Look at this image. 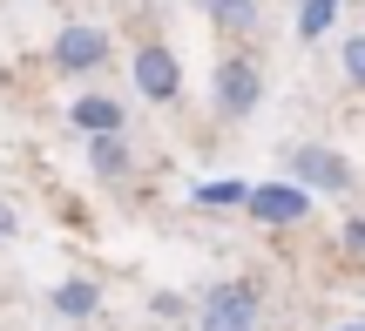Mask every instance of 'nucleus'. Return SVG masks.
<instances>
[{
	"label": "nucleus",
	"instance_id": "nucleus-6",
	"mask_svg": "<svg viewBox=\"0 0 365 331\" xmlns=\"http://www.w3.org/2000/svg\"><path fill=\"white\" fill-rule=\"evenodd\" d=\"M244 210L257 216V224H298V216H312V189H298V183H257Z\"/></svg>",
	"mask_w": 365,
	"mask_h": 331
},
{
	"label": "nucleus",
	"instance_id": "nucleus-12",
	"mask_svg": "<svg viewBox=\"0 0 365 331\" xmlns=\"http://www.w3.org/2000/svg\"><path fill=\"white\" fill-rule=\"evenodd\" d=\"M339 61H345V81H352V88H365V27L339 41Z\"/></svg>",
	"mask_w": 365,
	"mask_h": 331
},
{
	"label": "nucleus",
	"instance_id": "nucleus-4",
	"mask_svg": "<svg viewBox=\"0 0 365 331\" xmlns=\"http://www.w3.org/2000/svg\"><path fill=\"white\" fill-rule=\"evenodd\" d=\"M203 331H257V291H250V284H223V291H210Z\"/></svg>",
	"mask_w": 365,
	"mask_h": 331
},
{
	"label": "nucleus",
	"instance_id": "nucleus-10",
	"mask_svg": "<svg viewBox=\"0 0 365 331\" xmlns=\"http://www.w3.org/2000/svg\"><path fill=\"white\" fill-rule=\"evenodd\" d=\"M203 14L217 27H230V34H250L257 27V0H203Z\"/></svg>",
	"mask_w": 365,
	"mask_h": 331
},
{
	"label": "nucleus",
	"instance_id": "nucleus-13",
	"mask_svg": "<svg viewBox=\"0 0 365 331\" xmlns=\"http://www.w3.org/2000/svg\"><path fill=\"white\" fill-rule=\"evenodd\" d=\"M196 203H210V210H237V203H250V189L244 183H210V189H196Z\"/></svg>",
	"mask_w": 365,
	"mask_h": 331
},
{
	"label": "nucleus",
	"instance_id": "nucleus-9",
	"mask_svg": "<svg viewBox=\"0 0 365 331\" xmlns=\"http://www.w3.org/2000/svg\"><path fill=\"white\" fill-rule=\"evenodd\" d=\"M88 169L102 176V183H122V176H129V142H122V135H95L88 142Z\"/></svg>",
	"mask_w": 365,
	"mask_h": 331
},
{
	"label": "nucleus",
	"instance_id": "nucleus-14",
	"mask_svg": "<svg viewBox=\"0 0 365 331\" xmlns=\"http://www.w3.org/2000/svg\"><path fill=\"white\" fill-rule=\"evenodd\" d=\"M345 243H352V251H365V216H352V224H345Z\"/></svg>",
	"mask_w": 365,
	"mask_h": 331
},
{
	"label": "nucleus",
	"instance_id": "nucleus-7",
	"mask_svg": "<svg viewBox=\"0 0 365 331\" xmlns=\"http://www.w3.org/2000/svg\"><path fill=\"white\" fill-rule=\"evenodd\" d=\"M68 122H75L81 135H122V102L115 95H75V102H68Z\"/></svg>",
	"mask_w": 365,
	"mask_h": 331
},
{
	"label": "nucleus",
	"instance_id": "nucleus-3",
	"mask_svg": "<svg viewBox=\"0 0 365 331\" xmlns=\"http://www.w3.org/2000/svg\"><path fill=\"white\" fill-rule=\"evenodd\" d=\"M257 102H264V75H257V61L230 54V61L217 68V108L244 122V115H257Z\"/></svg>",
	"mask_w": 365,
	"mask_h": 331
},
{
	"label": "nucleus",
	"instance_id": "nucleus-15",
	"mask_svg": "<svg viewBox=\"0 0 365 331\" xmlns=\"http://www.w3.org/2000/svg\"><path fill=\"white\" fill-rule=\"evenodd\" d=\"M14 224H21V216H14V203L0 196V237H14Z\"/></svg>",
	"mask_w": 365,
	"mask_h": 331
},
{
	"label": "nucleus",
	"instance_id": "nucleus-11",
	"mask_svg": "<svg viewBox=\"0 0 365 331\" xmlns=\"http://www.w3.org/2000/svg\"><path fill=\"white\" fill-rule=\"evenodd\" d=\"M331 21H339V0H304V7H298V34L304 41H325Z\"/></svg>",
	"mask_w": 365,
	"mask_h": 331
},
{
	"label": "nucleus",
	"instance_id": "nucleus-8",
	"mask_svg": "<svg viewBox=\"0 0 365 331\" xmlns=\"http://www.w3.org/2000/svg\"><path fill=\"white\" fill-rule=\"evenodd\" d=\"M54 311L81 325V318H95V311H102V291H95L88 278H61V284H54Z\"/></svg>",
	"mask_w": 365,
	"mask_h": 331
},
{
	"label": "nucleus",
	"instance_id": "nucleus-2",
	"mask_svg": "<svg viewBox=\"0 0 365 331\" xmlns=\"http://www.w3.org/2000/svg\"><path fill=\"white\" fill-rule=\"evenodd\" d=\"M291 183H298V189H352V162H345L339 149L298 142V149H291Z\"/></svg>",
	"mask_w": 365,
	"mask_h": 331
},
{
	"label": "nucleus",
	"instance_id": "nucleus-5",
	"mask_svg": "<svg viewBox=\"0 0 365 331\" xmlns=\"http://www.w3.org/2000/svg\"><path fill=\"white\" fill-rule=\"evenodd\" d=\"M108 61V34L102 27H61L54 34V68L61 75H88V68Z\"/></svg>",
	"mask_w": 365,
	"mask_h": 331
},
{
	"label": "nucleus",
	"instance_id": "nucleus-1",
	"mask_svg": "<svg viewBox=\"0 0 365 331\" xmlns=\"http://www.w3.org/2000/svg\"><path fill=\"white\" fill-rule=\"evenodd\" d=\"M129 75H135V95H143V102H176L182 95V61L163 41H143V48L129 54Z\"/></svg>",
	"mask_w": 365,
	"mask_h": 331
}]
</instances>
